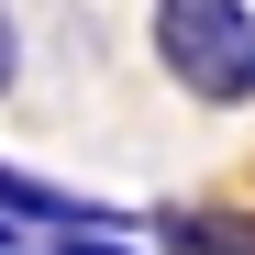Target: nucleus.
<instances>
[{
  "label": "nucleus",
  "instance_id": "1",
  "mask_svg": "<svg viewBox=\"0 0 255 255\" xmlns=\"http://www.w3.org/2000/svg\"><path fill=\"white\" fill-rule=\"evenodd\" d=\"M155 67L178 78L189 100L211 111H244L255 100V11L244 0H155Z\"/></svg>",
  "mask_w": 255,
  "mask_h": 255
},
{
  "label": "nucleus",
  "instance_id": "2",
  "mask_svg": "<svg viewBox=\"0 0 255 255\" xmlns=\"http://www.w3.org/2000/svg\"><path fill=\"white\" fill-rule=\"evenodd\" d=\"M166 255H255V211H155Z\"/></svg>",
  "mask_w": 255,
  "mask_h": 255
},
{
  "label": "nucleus",
  "instance_id": "3",
  "mask_svg": "<svg viewBox=\"0 0 255 255\" xmlns=\"http://www.w3.org/2000/svg\"><path fill=\"white\" fill-rule=\"evenodd\" d=\"M11 78H22V22L0 11V100H11Z\"/></svg>",
  "mask_w": 255,
  "mask_h": 255
},
{
  "label": "nucleus",
  "instance_id": "4",
  "mask_svg": "<svg viewBox=\"0 0 255 255\" xmlns=\"http://www.w3.org/2000/svg\"><path fill=\"white\" fill-rule=\"evenodd\" d=\"M67 255H133V244H111V233H100V244H89V233H67Z\"/></svg>",
  "mask_w": 255,
  "mask_h": 255
},
{
  "label": "nucleus",
  "instance_id": "5",
  "mask_svg": "<svg viewBox=\"0 0 255 255\" xmlns=\"http://www.w3.org/2000/svg\"><path fill=\"white\" fill-rule=\"evenodd\" d=\"M0 244H11V233H0Z\"/></svg>",
  "mask_w": 255,
  "mask_h": 255
}]
</instances>
